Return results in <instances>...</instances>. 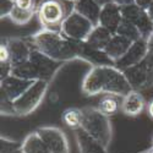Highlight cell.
<instances>
[{"label":"cell","mask_w":153,"mask_h":153,"mask_svg":"<svg viewBox=\"0 0 153 153\" xmlns=\"http://www.w3.org/2000/svg\"><path fill=\"white\" fill-rule=\"evenodd\" d=\"M22 153H50L47 145L37 131L28 134L21 142Z\"/></svg>","instance_id":"obj_22"},{"label":"cell","mask_w":153,"mask_h":153,"mask_svg":"<svg viewBox=\"0 0 153 153\" xmlns=\"http://www.w3.org/2000/svg\"><path fill=\"white\" fill-rule=\"evenodd\" d=\"M148 42H149L151 44H153V34H152V37L149 38V41H148Z\"/></svg>","instance_id":"obj_38"},{"label":"cell","mask_w":153,"mask_h":153,"mask_svg":"<svg viewBox=\"0 0 153 153\" xmlns=\"http://www.w3.org/2000/svg\"><path fill=\"white\" fill-rule=\"evenodd\" d=\"M75 11V3L68 0H47L37 9V17L42 30L60 32L61 26Z\"/></svg>","instance_id":"obj_3"},{"label":"cell","mask_w":153,"mask_h":153,"mask_svg":"<svg viewBox=\"0 0 153 153\" xmlns=\"http://www.w3.org/2000/svg\"><path fill=\"white\" fill-rule=\"evenodd\" d=\"M0 111H1V115H16L14 102L1 96V98H0Z\"/></svg>","instance_id":"obj_28"},{"label":"cell","mask_w":153,"mask_h":153,"mask_svg":"<svg viewBox=\"0 0 153 153\" xmlns=\"http://www.w3.org/2000/svg\"><path fill=\"white\" fill-rule=\"evenodd\" d=\"M96 3H98L102 7H103L104 5H107V4H109V3H111V0H94Z\"/></svg>","instance_id":"obj_35"},{"label":"cell","mask_w":153,"mask_h":153,"mask_svg":"<svg viewBox=\"0 0 153 153\" xmlns=\"http://www.w3.org/2000/svg\"><path fill=\"white\" fill-rule=\"evenodd\" d=\"M123 21V12L121 7L115 5L114 3H109L102 7L99 25L110 31L113 34H115L120 23Z\"/></svg>","instance_id":"obj_14"},{"label":"cell","mask_w":153,"mask_h":153,"mask_svg":"<svg viewBox=\"0 0 153 153\" xmlns=\"http://www.w3.org/2000/svg\"><path fill=\"white\" fill-rule=\"evenodd\" d=\"M147 103L141 92L132 90L129 94L123 97L121 100V113L126 117L135 118L141 115L142 111L146 109Z\"/></svg>","instance_id":"obj_15"},{"label":"cell","mask_w":153,"mask_h":153,"mask_svg":"<svg viewBox=\"0 0 153 153\" xmlns=\"http://www.w3.org/2000/svg\"><path fill=\"white\" fill-rule=\"evenodd\" d=\"M121 12L125 20L130 21L138 28L141 37L149 41V38L153 34V21L151 20L147 10H143L136 4H132L121 7Z\"/></svg>","instance_id":"obj_8"},{"label":"cell","mask_w":153,"mask_h":153,"mask_svg":"<svg viewBox=\"0 0 153 153\" xmlns=\"http://www.w3.org/2000/svg\"><path fill=\"white\" fill-rule=\"evenodd\" d=\"M123 72L135 91L141 92L153 87V44L149 43L148 53L141 62Z\"/></svg>","instance_id":"obj_5"},{"label":"cell","mask_w":153,"mask_h":153,"mask_svg":"<svg viewBox=\"0 0 153 153\" xmlns=\"http://www.w3.org/2000/svg\"><path fill=\"white\" fill-rule=\"evenodd\" d=\"M147 153H153V147H152V148H151V149H149Z\"/></svg>","instance_id":"obj_39"},{"label":"cell","mask_w":153,"mask_h":153,"mask_svg":"<svg viewBox=\"0 0 153 153\" xmlns=\"http://www.w3.org/2000/svg\"><path fill=\"white\" fill-rule=\"evenodd\" d=\"M75 11L91 21L94 26L99 25V17L102 6L94 0H77L75 3Z\"/></svg>","instance_id":"obj_19"},{"label":"cell","mask_w":153,"mask_h":153,"mask_svg":"<svg viewBox=\"0 0 153 153\" xmlns=\"http://www.w3.org/2000/svg\"><path fill=\"white\" fill-rule=\"evenodd\" d=\"M94 28V25L86 17L74 11L72 14L64 21L61 26V33L75 42H86V39Z\"/></svg>","instance_id":"obj_7"},{"label":"cell","mask_w":153,"mask_h":153,"mask_svg":"<svg viewBox=\"0 0 153 153\" xmlns=\"http://www.w3.org/2000/svg\"><path fill=\"white\" fill-rule=\"evenodd\" d=\"M48 87H49V82L47 81H42V80L36 81L21 97L14 100V108L16 111V115L26 117L32 114L42 104V102L47 94Z\"/></svg>","instance_id":"obj_6"},{"label":"cell","mask_w":153,"mask_h":153,"mask_svg":"<svg viewBox=\"0 0 153 153\" xmlns=\"http://www.w3.org/2000/svg\"><path fill=\"white\" fill-rule=\"evenodd\" d=\"M81 90L86 96L114 94L123 98L132 91V87L118 68L93 66L83 77Z\"/></svg>","instance_id":"obj_1"},{"label":"cell","mask_w":153,"mask_h":153,"mask_svg":"<svg viewBox=\"0 0 153 153\" xmlns=\"http://www.w3.org/2000/svg\"><path fill=\"white\" fill-rule=\"evenodd\" d=\"M68 1H72V3H76V1H77V0H68Z\"/></svg>","instance_id":"obj_40"},{"label":"cell","mask_w":153,"mask_h":153,"mask_svg":"<svg viewBox=\"0 0 153 153\" xmlns=\"http://www.w3.org/2000/svg\"><path fill=\"white\" fill-rule=\"evenodd\" d=\"M147 12H148V15H149V17H151V20L153 21V4L148 7V10H147Z\"/></svg>","instance_id":"obj_36"},{"label":"cell","mask_w":153,"mask_h":153,"mask_svg":"<svg viewBox=\"0 0 153 153\" xmlns=\"http://www.w3.org/2000/svg\"><path fill=\"white\" fill-rule=\"evenodd\" d=\"M6 62H11L10 52L7 45L4 42H1V45H0V64H6Z\"/></svg>","instance_id":"obj_31"},{"label":"cell","mask_w":153,"mask_h":153,"mask_svg":"<svg viewBox=\"0 0 153 153\" xmlns=\"http://www.w3.org/2000/svg\"><path fill=\"white\" fill-rule=\"evenodd\" d=\"M36 81H28L20 79L17 76L10 75L9 77L0 81V93L10 100H16L21 97Z\"/></svg>","instance_id":"obj_13"},{"label":"cell","mask_w":153,"mask_h":153,"mask_svg":"<svg viewBox=\"0 0 153 153\" xmlns=\"http://www.w3.org/2000/svg\"><path fill=\"white\" fill-rule=\"evenodd\" d=\"M36 131L44 141L50 153H70L68 137L61 129L54 126H44Z\"/></svg>","instance_id":"obj_9"},{"label":"cell","mask_w":153,"mask_h":153,"mask_svg":"<svg viewBox=\"0 0 153 153\" xmlns=\"http://www.w3.org/2000/svg\"><path fill=\"white\" fill-rule=\"evenodd\" d=\"M34 1L37 4V9H38V7H39V5H42L44 1H47V0H34Z\"/></svg>","instance_id":"obj_37"},{"label":"cell","mask_w":153,"mask_h":153,"mask_svg":"<svg viewBox=\"0 0 153 153\" xmlns=\"http://www.w3.org/2000/svg\"><path fill=\"white\" fill-rule=\"evenodd\" d=\"M0 153H22L21 142L1 136L0 138Z\"/></svg>","instance_id":"obj_27"},{"label":"cell","mask_w":153,"mask_h":153,"mask_svg":"<svg viewBox=\"0 0 153 153\" xmlns=\"http://www.w3.org/2000/svg\"><path fill=\"white\" fill-rule=\"evenodd\" d=\"M135 4L143 10H148V7L153 4V0H135Z\"/></svg>","instance_id":"obj_32"},{"label":"cell","mask_w":153,"mask_h":153,"mask_svg":"<svg viewBox=\"0 0 153 153\" xmlns=\"http://www.w3.org/2000/svg\"><path fill=\"white\" fill-rule=\"evenodd\" d=\"M61 119L69 129L71 130H79L82 127V120H83V113L82 109L79 108H68L62 111Z\"/></svg>","instance_id":"obj_23"},{"label":"cell","mask_w":153,"mask_h":153,"mask_svg":"<svg viewBox=\"0 0 153 153\" xmlns=\"http://www.w3.org/2000/svg\"><path fill=\"white\" fill-rule=\"evenodd\" d=\"M121 100H123V98L119 96L104 94L98 102L97 109L108 118L114 117L115 114L121 111Z\"/></svg>","instance_id":"obj_21"},{"label":"cell","mask_w":153,"mask_h":153,"mask_svg":"<svg viewBox=\"0 0 153 153\" xmlns=\"http://www.w3.org/2000/svg\"><path fill=\"white\" fill-rule=\"evenodd\" d=\"M80 59L91 64V66H115L114 62L109 55L104 50H99L88 47L85 42H82V49H81V55Z\"/></svg>","instance_id":"obj_16"},{"label":"cell","mask_w":153,"mask_h":153,"mask_svg":"<svg viewBox=\"0 0 153 153\" xmlns=\"http://www.w3.org/2000/svg\"><path fill=\"white\" fill-rule=\"evenodd\" d=\"M111 3H114L120 7H124V6H129V5L135 4V0H111Z\"/></svg>","instance_id":"obj_33"},{"label":"cell","mask_w":153,"mask_h":153,"mask_svg":"<svg viewBox=\"0 0 153 153\" xmlns=\"http://www.w3.org/2000/svg\"><path fill=\"white\" fill-rule=\"evenodd\" d=\"M147 113H148L149 118L153 119V98L148 102V104H147Z\"/></svg>","instance_id":"obj_34"},{"label":"cell","mask_w":153,"mask_h":153,"mask_svg":"<svg viewBox=\"0 0 153 153\" xmlns=\"http://www.w3.org/2000/svg\"><path fill=\"white\" fill-rule=\"evenodd\" d=\"M30 61L36 68L38 76H39V80L47 81V82H50L54 79V76L61 69L62 64H64V62L50 59L49 56H47L45 54H43L42 52H39V50L36 48L32 49Z\"/></svg>","instance_id":"obj_10"},{"label":"cell","mask_w":153,"mask_h":153,"mask_svg":"<svg viewBox=\"0 0 153 153\" xmlns=\"http://www.w3.org/2000/svg\"><path fill=\"white\" fill-rule=\"evenodd\" d=\"M37 15V11H28V10H22L17 6L14 7L12 12L10 14L9 19L12 23L19 25V26H25L32 21V19Z\"/></svg>","instance_id":"obj_26"},{"label":"cell","mask_w":153,"mask_h":153,"mask_svg":"<svg viewBox=\"0 0 153 153\" xmlns=\"http://www.w3.org/2000/svg\"><path fill=\"white\" fill-rule=\"evenodd\" d=\"M82 113V129L96 140H98L105 148H109L113 138V127L110 119L104 114H102L97 108L92 107L83 108Z\"/></svg>","instance_id":"obj_4"},{"label":"cell","mask_w":153,"mask_h":153,"mask_svg":"<svg viewBox=\"0 0 153 153\" xmlns=\"http://www.w3.org/2000/svg\"><path fill=\"white\" fill-rule=\"evenodd\" d=\"M15 7L14 0H0V16L1 19L9 17Z\"/></svg>","instance_id":"obj_29"},{"label":"cell","mask_w":153,"mask_h":153,"mask_svg":"<svg viewBox=\"0 0 153 153\" xmlns=\"http://www.w3.org/2000/svg\"><path fill=\"white\" fill-rule=\"evenodd\" d=\"M132 41L127 39V38L119 36V34H114L111 37L110 42L108 43V45L105 47L104 52L109 55V58L115 62L119 59H121L126 53L127 50L130 49V47L132 45Z\"/></svg>","instance_id":"obj_18"},{"label":"cell","mask_w":153,"mask_h":153,"mask_svg":"<svg viewBox=\"0 0 153 153\" xmlns=\"http://www.w3.org/2000/svg\"><path fill=\"white\" fill-rule=\"evenodd\" d=\"M11 75L17 76V77L23 79V80H28V81H39L38 72L30 60L23 62V64H20V65L12 66Z\"/></svg>","instance_id":"obj_24"},{"label":"cell","mask_w":153,"mask_h":153,"mask_svg":"<svg viewBox=\"0 0 153 153\" xmlns=\"http://www.w3.org/2000/svg\"><path fill=\"white\" fill-rule=\"evenodd\" d=\"M75 137L80 153H108V148H105L93 136L86 132L82 127L75 131Z\"/></svg>","instance_id":"obj_17"},{"label":"cell","mask_w":153,"mask_h":153,"mask_svg":"<svg viewBox=\"0 0 153 153\" xmlns=\"http://www.w3.org/2000/svg\"><path fill=\"white\" fill-rule=\"evenodd\" d=\"M148 49H149V43L145 38H141V39L134 42L130 49L127 50V53L121 59L115 61V68H118L120 71H125L137 65L138 62H141L145 59V56L148 53Z\"/></svg>","instance_id":"obj_11"},{"label":"cell","mask_w":153,"mask_h":153,"mask_svg":"<svg viewBox=\"0 0 153 153\" xmlns=\"http://www.w3.org/2000/svg\"><path fill=\"white\" fill-rule=\"evenodd\" d=\"M114 34L110 31H108L103 26L98 25V26H94V28L92 30V32L90 33V36H88V38L86 39L85 43L91 48L104 50L105 47L108 45V43L110 42Z\"/></svg>","instance_id":"obj_20"},{"label":"cell","mask_w":153,"mask_h":153,"mask_svg":"<svg viewBox=\"0 0 153 153\" xmlns=\"http://www.w3.org/2000/svg\"><path fill=\"white\" fill-rule=\"evenodd\" d=\"M4 43L9 48L12 66L20 65V64H23L30 60L33 47L27 41L17 37H11V38H5Z\"/></svg>","instance_id":"obj_12"},{"label":"cell","mask_w":153,"mask_h":153,"mask_svg":"<svg viewBox=\"0 0 153 153\" xmlns=\"http://www.w3.org/2000/svg\"><path fill=\"white\" fill-rule=\"evenodd\" d=\"M15 6L22 9V10H28V11H37V4L34 0H14Z\"/></svg>","instance_id":"obj_30"},{"label":"cell","mask_w":153,"mask_h":153,"mask_svg":"<svg viewBox=\"0 0 153 153\" xmlns=\"http://www.w3.org/2000/svg\"><path fill=\"white\" fill-rule=\"evenodd\" d=\"M33 48L55 61L66 62L80 59L82 42H75L61 32L41 30L30 37Z\"/></svg>","instance_id":"obj_2"},{"label":"cell","mask_w":153,"mask_h":153,"mask_svg":"<svg viewBox=\"0 0 153 153\" xmlns=\"http://www.w3.org/2000/svg\"><path fill=\"white\" fill-rule=\"evenodd\" d=\"M115 34H119V36H123L125 38H127V39H130L132 42H136L138 39H141V33H140L138 28L135 26L134 23H131L130 21H127L123 17V21L120 23V26L117 31Z\"/></svg>","instance_id":"obj_25"}]
</instances>
